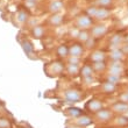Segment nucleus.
Instances as JSON below:
<instances>
[{"label":"nucleus","mask_w":128,"mask_h":128,"mask_svg":"<svg viewBox=\"0 0 128 128\" xmlns=\"http://www.w3.org/2000/svg\"><path fill=\"white\" fill-rule=\"evenodd\" d=\"M86 14L90 18H94L97 20H105V19L110 18L111 12L107 8H104V7L92 6V7H88L86 10Z\"/></svg>","instance_id":"nucleus-1"},{"label":"nucleus","mask_w":128,"mask_h":128,"mask_svg":"<svg viewBox=\"0 0 128 128\" xmlns=\"http://www.w3.org/2000/svg\"><path fill=\"white\" fill-rule=\"evenodd\" d=\"M84 98L82 91L77 90V88H68L64 91L63 94V99L65 102H69V104H76V102H79Z\"/></svg>","instance_id":"nucleus-2"},{"label":"nucleus","mask_w":128,"mask_h":128,"mask_svg":"<svg viewBox=\"0 0 128 128\" xmlns=\"http://www.w3.org/2000/svg\"><path fill=\"white\" fill-rule=\"evenodd\" d=\"M92 24H93V20L88 14H82L76 19V27L79 30H88L92 27Z\"/></svg>","instance_id":"nucleus-3"},{"label":"nucleus","mask_w":128,"mask_h":128,"mask_svg":"<svg viewBox=\"0 0 128 128\" xmlns=\"http://www.w3.org/2000/svg\"><path fill=\"white\" fill-rule=\"evenodd\" d=\"M79 74H80L84 83H86V84H92V83L94 82V77H93L94 71H93V69H92L91 65H88V64L83 65Z\"/></svg>","instance_id":"nucleus-4"},{"label":"nucleus","mask_w":128,"mask_h":128,"mask_svg":"<svg viewBox=\"0 0 128 128\" xmlns=\"http://www.w3.org/2000/svg\"><path fill=\"white\" fill-rule=\"evenodd\" d=\"M63 70H64V64L60 61L52 62V63H50L47 68V72L48 74H51L50 76H54V77L61 74L62 72H63Z\"/></svg>","instance_id":"nucleus-5"},{"label":"nucleus","mask_w":128,"mask_h":128,"mask_svg":"<svg viewBox=\"0 0 128 128\" xmlns=\"http://www.w3.org/2000/svg\"><path fill=\"white\" fill-rule=\"evenodd\" d=\"M84 52V47L79 42H74L69 47V56L71 57H80Z\"/></svg>","instance_id":"nucleus-6"},{"label":"nucleus","mask_w":128,"mask_h":128,"mask_svg":"<svg viewBox=\"0 0 128 128\" xmlns=\"http://www.w3.org/2000/svg\"><path fill=\"white\" fill-rule=\"evenodd\" d=\"M107 27L105 24H97V26H93L91 28V36L93 38H100V37L105 36L106 33H107Z\"/></svg>","instance_id":"nucleus-7"},{"label":"nucleus","mask_w":128,"mask_h":128,"mask_svg":"<svg viewBox=\"0 0 128 128\" xmlns=\"http://www.w3.org/2000/svg\"><path fill=\"white\" fill-rule=\"evenodd\" d=\"M112 118H113V114H112L111 110L102 108V110H100V111H98L96 113V119L100 122H108Z\"/></svg>","instance_id":"nucleus-8"},{"label":"nucleus","mask_w":128,"mask_h":128,"mask_svg":"<svg viewBox=\"0 0 128 128\" xmlns=\"http://www.w3.org/2000/svg\"><path fill=\"white\" fill-rule=\"evenodd\" d=\"M85 108H86L88 112H91V113H97L98 111L102 110V102H101L99 99L93 98V99H91L90 101H88Z\"/></svg>","instance_id":"nucleus-9"},{"label":"nucleus","mask_w":128,"mask_h":128,"mask_svg":"<svg viewBox=\"0 0 128 128\" xmlns=\"http://www.w3.org/2000/svg\"><path fill=\"white\" fill-rule=\"evenodd\" d=\"M112 112H115V113H119V114H126L128 112V104L126 102H122V101H118L115 102L113 106H112Z\"/></svg>","instance_id":"nucleus-10"},{"label":"nucleus","mask_w":128,"mask_h":128,"mask_svg":"<svg viewBox=\"0 0 128 128\" xmlns=\"http://www.w3.org/2000/svg\"><path fill=\"white\" fill-rule=\"evenodd\" d=\"M49 12L52 14H57L60 13L62 10L64 8V4L62 2L61 0H52L50 4H49Z\"/></svg>","instance_id":"nucleus-11"},{"label":"nucleus","mask_w":128,"mask_h":128,"mask_svg":"<svg viewBox=\"0 0 128 128\" xmlns=\"http://www.w3.org/2000/svg\"><path fill=\"white\" fill-rule=\"evenodd\" d=\"M100 88H101V91H102V93H106V94H112V93H114V92L118 90V86H116V84L105 82V83H102V84H101Z\"/></svg>","instance_id":"nucleus-12"},{"label":"nucleus","mask_w":128,"mask_h":128,"mask_svg":"<svg viewBox=\"0 0 128 128\" xmlns=\"http://www.w3.org/2000/svg\"><path fill=\"white\" fill-rule=\"evenodd\" d=\"M90 60L92 61V63H97V62H105L106 60V55L104 51L101 50H94L90 55Z\"/></svg>","instance_id":"nucleus-13"},{"label":"nucleus","mask_w":128,"mask_h":128,"mask_svg":"<svg viewBox=\"0 0 128 128\" xmlns=\"http://www.w3.org/2000/svg\"><path fill=\"white\" fill-rule=\"evenodd\" d=\"M92 124V119L88 116V115H83L82 114L80 116H78L76 119V125L77 126H80V127H88Z\"/></svg>","instance_id":"nucleus-14"},{"label":"nucleus","mask_w":128,"mask_h":128,"mask_svg":"<svg viewBox=\"0 0 128 128\" xmlns=\"http://www.w3.org/2000/svg\"><path fill=\"white\" fill-rule=\"evenodd\" d=\"M64 21V16L62 14L57 13V14H52L50 18H49V24L51 26H61Z\"/></svg>","instance_id":"nucleus-15"},{"label":"nucleus","mask_w":128,"mask_h":128,"mask_svg":"<svg viewBox=\"0 0 128 128\" xmlns=\"http://www.w3.org/2000/svg\"><path fill=\"white\" fill-rule=\"evenodd\" d=\"M44 33H46V30H44V28L42 26H34L30 30L32 36L34 38H42L44 36Z\"/></svg>","instance_id":"nucleus-16"},{"label":"nucleus","mask_w":128,"mask_h":128,"mask_svg":"<svg viewBox=\"0 0 128 128\" xmlns=\"http://www.w3.org/2000/svg\"><path fill=\"white\" fill-rule=\"evenodd\" d=\"M110 58L112 61H121L124 58V51L120 50V49H112L110 51Z\"/></svg>","instance_id":"nucleus-17"},{"label":"nucleus","mask_w":128,"mask_h":128,"mask_svg":"<svg viewBox=\"0 0 128 128\" xmlns=\"http://www.w3.org/2000/svg\"><path fill=\"white\" fill-rule=\"evenodd\" d=\"M56 54H57L61 58L69 57V47H68L66 44H61V46H58L57 49H56Z\"/></svg>","instance_id":"nucleus-18"},{"label":"nucleus","mask_w":128,"mask_h":128,"mask_svg":"<svg viewBox=\"0 0 128 128\" xmlns=\"http://www.w3.org/2000/svg\"><path fill=\"white\" fill-rule=\"evenodd\" d=\"M90 37H91V34H90V32L88 30H80L79 32V34H78L77 40H78L79 43L85 44L88 40H90Z\"/></svg>","instance_id":"nucleus-19"},{"label":"nucleus","mask_w":128,"mask_h":128,"mask_svg":"<svg viewBox=\"0 0 128 128\" xmlns=\"http://www.w3.org/2000/svg\"><path fill=\"white\" fill-rule=\"evenodd\" d=\"M121 42H122V37H121V35H119V34L113 35V36L111 37V40H110V44L113 47V49H118Z\"/></svg>","instance_id":"nucleus-20"},{"label":"nucleus","mask_w":128,"mask_h":128,"mask_svg":"<svg viewBox=\"0 0 128 128\" xmlns=\"http://www.w3.org/2000/svg\"><path fill=\"white\" fill-rule=\"evenodd\" d=\"M66 72L70 74V76H77V74L80 72L79 65H71V64H68L66 65Z\"/></svg>","instance_id":"nucleus-21"},{"label":"nucleus","mask_w":128,"mask_h":128,"mask_svg":"<svg viewBox=\"0 0 128 128\" xmlns=\"http://www.w3.org/2000/svg\"><path fill=\"white\" fill-rule=\"evenodd\" d=\"M66 114L69 115V116H72V118L77 119L78 116H80L83 113H82V110H79V108L71 107V108H68L66 110Z\"/></svg>","instance_id":"nucleus-22"},{"label":"nucleus","mask_w":128,"mask_h":128,"mask_svg":"<svg viewBox=\"0 0 128 128\" xmlns=\"http://www.w3.org/2000/svg\"><path fill=\"white\" fill-rule=\"evenodd\" d=\"M91 66L94 72H102L106 69V64L105 62H97V63H92Z\"/></svg>","instance_id":"nucleus-23"},{"label":"nucleus","mask_w":128,"mask_h":128,"mask_svg":"<svg viewBox=\"0 0 128 128\" xmlns=\"http://www.w3.org/2000/svg\"><path fill=\"white\" fill-rule=\"evenodd\" d=\"M115 125L118 126H127L128 125V118L126 115H119L118 118L115 119Z\"/></svg>","instance_id":"nucleus-24"},{"label":"nucleus","mask_w":128,"mask_h":128,"mask_svg":"<svg viewBox=\"0 0 128 128\" xmlns=\"http://www.w3.org/2000/svg\"><path fill=\"white\" fill-rule=\"evenodd\" d=\"M16 19L19 22H21V24H24V22H26L28 19V14L24 12V10H20L19 13L16 14Z\"/></svg>","instance_id":"nucleus-25"},{"label":"nucleus","mask_w":128,"mask_h":128,"mask_svg":"<svg viewBox=\"0 0 128 128\" xmlns=\"http://www.w3.org/2000/svg\"><path fill=\"white\" fill-rule=\"evenodd\" d=\"M113 0H96V6L97 7H108L112 5Z\"/></svg>","instance_id":"nucleus-26"},{"label":"nucleus","mask_w":128,"mask_h":128,"mask_svg":"<svg viewBox=\"0 0 128 128\" xmlns=\"http://www.w3.org/2000/svg\"><path fill=\"white\" fill-rule=\"evenodd\" d=\"M120 80V76H114V74H108L106 82L108 83H113V84H118Z\"/></svg>","instance_id":"nucleus-27"},{"label":"nucleus","mask_w":128,"mask_h":128,"mask_svg":"<svg viewBox=\"0 0 128 128\" xmlns=\"http://www.w3.org/2000/svg\"><path fill=\"white\" fill-rule=\"evenodd\" d=\"M0 128H10V121L7 118H0Z\"/></svg>","instance_id":"nucleus-28"},{"label":"nucleus","mask_w":128,"mask_h":128,"mask_svg":"<svg viewBox=\"0 0 128 128\" xmlns=\"http://www.w3.org/2000/svg\"><path fill=\"white\" fill-rule=\"evenodd\" d=\"M79 63H80V57H71V56H69V58H68V64L79 65Z\"/></svg>","instance_id":"nucleus-29"},{"label":"nucleus","mask_w":128,"mask_h":128,"mask_svg":"<svg viewBox=\"0 0 128 128\" xmlns=\"http://www.w3.org/2000/svg\"><path fill=\"white\" fill-rule=\"evenodd\" d=\"M119 99H120V101H122V102H126V104H128V92H122L121 94L119 96Z\"/></svg>","instance_id":"nucleus-30"},{"label":"nucleus","mask_w":128,"mask_h":128,"mask_svg":"<svg viewBox=\"0 0 128 128\" xmlns=\"http://www.w3.org/2000/svg\"><path fill=\"white\" fill-rule=\"evenodd\" d=\"M26 1H27L28 4H36L38 0H26Z\"/></svg>","instance_id":"nucleus-31"},{"label":"nucleus","mask_w":128,"mask_h":128,"mask_svg":"<svg viewBox=\"0 0 128 128\" xmlns=\"http://www.w3.org/2000/svg\"><path fill=\"white\" fill-rule=\"evenodd\" d=\"M68 128H83L80 126H71V127H68Z\"/></svg>","instance_id":"nucleus-32"},{"label":"nucleus","mask_w":128,"mask_h":128,"mask_svg":"<svg viewBox=\"0 0 128 128\" xmlns=\"http://www.w3.org/2000/svg\"><path fill=\"white\" fill-rule=\"evenodd\" d=\"M124 115H126V116H127V118H128V112H127V113H126V114H124Z\"/></svg>","instance_id":"nucleus-33"},{"label":"nucleus","mask_w":128,"mask_h":128,"mask_svg":"<svg viewBox=\"0 0 128 128\" xmlns=\"http://www.w3.org/2000/svg\"><path fill=\"white\" fill-rule=\"evenodd\" d=\"M0 105H1V102H0Z\"/></svg>","instance_id":"nucleus-34"},{"label":"nucleus","mask_w":128,"mask_h":128,"mask_svg":"<svg viewBox=\"0 0 128 128\" xmlns=\"http://www.w3.org/2000/svg\"><path fill=\"white\" fill-rule=\"evenodd\" d=\"M127 92H128V90H127Z\"/></svg>","instance_id":"nucleus-35"},{"label":"nucleus","mask_w":128,"mask_h":128,"mask_svg":"<svg viewBox=\"0 0 128 128\" xmlns=\"http://www.w3.org/2000/svg\"><path fill=\"white\" fill-rule=\"evenodd\" d=\"M126 128H128V127H126Z\"/></svg>","instance_id":"nucleus-36"}]
</instances>
